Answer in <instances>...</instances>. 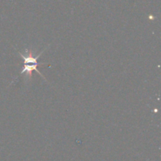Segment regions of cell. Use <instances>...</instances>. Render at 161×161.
<instances>
[{"mask_svg":"<svg viewBox=\"0 0 161 161\" xmlns=\"http://www.w3.org/2000/svg\"><path fill=\"white\" fill-rule=\"evenodd\" d=\"M39 65V63H37V64H32V65H29V64H24V67L22 68V70L21 72V74H23V73H28V75H29V76L31 77V72L32 70H36L37 72L39 73V75H41L42 77H43V75H42L41 73L39 72V70L37 69V65Z\"/></svg>","mask_w":161,"mask_h":161,"instance_id":"obj_1","label":"cell"}]
</instances>
